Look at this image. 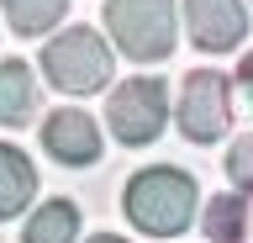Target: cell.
I'll return each mask as SVG.
<instances>
[{"label": "cell", "mask_w": 253, "mask_h": 243, "mask_svg": "<svg viewBox=\"0 0 253 243\" xmlns=\"http://www.w3.org/2000/svg\"><path fill=\"white\" fill-rule=\"evenodd\" d=\"M174 122L190 143H216L232 127V80L216 74V69H195L179 85V106H174Z\"/></svg>", "instance_id": "5b68a950"}, {"label": "cell", "mask_w": 253, "mask_h": 243, "mask_svg": "<svg viewBox=\"0 0 253 243\" xmlns=\"http://www.w3.org/2000/svg\"><path fill=\"white\" fill-rule=\"evenodd\" d=\"M227 180H232L237 191H253V132L232 143V153H227Z\"/></svg>", "instance_id": "4fadbf2b"}, {"label": "cell", "mask_w": 253, "mask_h": 243, "mask_svg": "<svg viewBox=\"0 0 253 243\" xmlns=\"http://www.w3.org/2000/svg\"><path fill=\"white\" fill-rule=\"evenodd\" d=\"M185 27L201 53H232L248 37L243 0H185Z\"/></svg>", "instance_id": "8992f818"}, {"label": "cell", "mask_w": 253, "mask_h": 243, "mask_svg": "<svg viewBox=\"0 0 253 243\" xmlns=\"http://www.w3.org/2000/svg\"><path fill=\"white\" fill-rule=\"evenodd\" d=\"M206 238L211 243H253V191H237V195H216L201 217Z\"/></svg>", "instance_id": "9c48e42d"}, {"label": "cell", "mask_w": 253, "mask_h": 243, "mask_svg": "<svg viewBox=\"0 0 253 243\" xmlns=\"http://www.w3.org/2000/svg\"><path fill=\"white\" fill-rule=\"evenodd\" d=\"M195 206H201V191L174 164H148V169H137V175L126 180V191H122L126 222L137 227V233H148V238L185 233L195 222Z\"/></svg>", "instance_id": "6da1fadb"}, {"label": "cell", "mask_w": 253, "mask_h": 243, "mask_svg": "<svg viewBox=\"0 0 253 243\" xmlns=\"http://www.w3.org/2000/svg\"><path fill=\"white\" fill-rule=\"evenodd\" d=\"M42 148L58 164H69V169H84V164L100 159V127H95L90 111L58 106V111H47V122H42Z\"/></svg>", "instance_id": "52a82bcc"}, {"label": "cell", "mask_w": 253, "mask_h": 243, "mask_svg": "<svg viewBox=\"0 0 253 243\" xmlns=\"http://www.w3.org/2000/svg\"><path fill=\"white\" fill-rule=\"evenodd\" d=\"M32 195H37V169L21 148L0 143V222H11L21 211L32 206Z\"/></svg>", "instance_id": "30bf717a"}, {"label": "cell", "mask_w": 253, "mask_h": 243, "mask_svg": "<svg viewBox=\"0 0 253 243\" xmlns=\"http://www.w3.org/2000/svg\"><path fill=\"white\" fill-rule=\"evenodd\" d=\"M232 90H237V96H243V100L253 106V53H243V64H237V80H232Z\"/></svg>", "instance_id": "5bb4252c"}, {"label": "cell", "mask_w": 253, "mask_h": 243, "mask_svg": "<svg viewBox=\"0 0 253 243\" xmlns=\"http://www.w3.org/2000/svg\"><path fill=\"white\" fill-rule=\"evenodd\" d=\"M42 74L63 96H95L111 85V48L95 27H63L42 48Z\"/></svg>", "instance_id": "7a4b0ae2"}, {"label": "cell", "mask_w": 253, "mask_h": 243, "mask_svg": "<svg viewBox=\"0 0 253 243\" xmlns=\"http://www.w3.org/2000/svg\"><path fill=\"white\" fill-rule=\"evenodd\" d=\"M84 243H126V238H116V233H95V238H84Z\"/></svg>", "instance_id": "9a60e30c"}, {"label": "cell", "mask_w": 253, "mask_h": 243, "mask_svg": "<svg viewBox=\"0 0 253 243\" xmlns=\"http://www.w3.org/2000/svg\"><path fill=\"white\" fill-rule=\"evenodd\" d=\"M37 111V74L21 58H0V127H27Z\"/></svg>", "instance_id": "ba28073f"}, {"label": "cell", "mask_w": 253, "mask_h": 243, "mask_svg": "<svg viewBox=\"0 0 253 243\" xmlns=\"http://www.w3.org/2000/svg\"><path fill=\"white\" fill-rule=\"evenodd\" d=\"M0 16L16 37H42L69 16V0H0Z\"/></svg>", "instance_id": "7c38bea8"}, {"label": "cell", "mask_w": 253, "mask_h": 243, "mask_svg": "<svg viewBox=\"0 0 253 243\" xmlns=\"http://www.w3.org/2000/svg\"><path fill=\"white\" fill-rule=\"evenodd\" d=\"M106 27L132 64H164L179 43L174 0H106Z\"/></svg>", "instance_id": "3957f363"}, {"label": "cell", "mask_w": 253, "mask_h": 243, "mask_svg": "<svg viewBox=\"0 0 253 243\" xmlns=\"http://www.w3.org/2000/svg\"><path fill=\"white\" fill-rule=\"evenodd\" d=\"M74 238H79V206L63 195L42 201L21 227V243H74Z\"/></svg>", "instance_id": "8fae6325"}, {"label": "cell", "mask_w": 253, "mask_h": 243, "mask_svg": "<svg viewBox=\"0 0 253 243\" xmlns=\"http://www.w3.org/2000/svg\"><path fill=\"white\" fill-rule=\"evenodd\" d=\"M164 122H169V90H164V80H153V74H137V80H126L111 90L106 100V127L116 143L126 148H148L164 132Z\"/></svg>", "instance_id": "277c9868"}]
</instances>
